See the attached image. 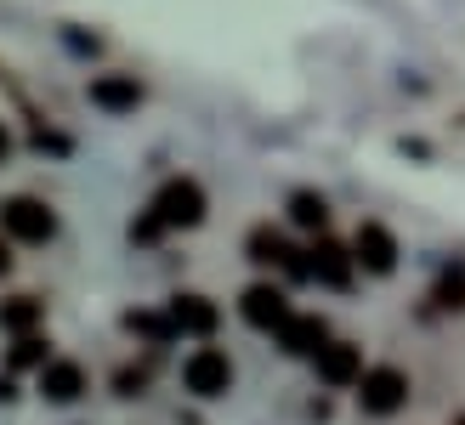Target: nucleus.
Masks as SVG:
<instances>
[{"instance_id":"1","label":"nucleus","mask_w":465,"mask_h":425,"mask_svg":"<svg viewBox=\"0 0 465 425\" xmlns=\"http://www.w3.org/2000/svg\"><path fill=\"white\" fill-rule=\"evenodd\" d=\"M153 216L165 222V227H199L204 222V187L193 176H176L159 187V199H153Z\"/></svg>"},{"instance_id":"2","label":"nucleus","mask_w":465,"mask_h":425,"mask_svg":"<svg viewBox=\"0 0 465 425\" xmlns=\"http://www.w3.org/2000/svg\"><path fill=\"white\" fill-rule=\"evenodd\" d=\"M182 386H188L193 397H222L232 386V363H227V351L216 346H199L188 363H182Z\"/></svg>"},{"instance_id":"3","label":"nucleus","mask_w":465,"mask_h":425,"mask_svg":"<svg viewBox=\"0 0 465 425\" xmlns=\"http://www.w3.org/2000/svg\"><path fill=\"white\" fill-rule=\"evenodd\" d=\"M0 227H6L12 239H23V244H45L57 232V216L40 199H6L0 204Z\"/></svg>"},{"instance_id":"4","label":"nucleus","mask_w":465,"mask_h":425,"mask_svg":"<svg viewBox=\"0 0 465 425\" xmlns=\"http://www.w3.org/2000/svg\"><path fill=\"white\" fill-rule=\"evenodd\" d=\"M358 403H363L369 414L403 409V403H409V374H403V369H369L363 381H358Z\"/></svg>"},{"instance_id":"5","label":"nucleus","mask_w":465,"mask_h":425,"mask_svg":"<svg viewBox=\"0 0 465 425\" xmlns=\"http://www.w3.org/2000/svg\"><path fill=\"white\" fill-rule=\"evenodd\" d=\"M352 262H358V267H369V272H391V267H398V239H391L381 222H358Z\"/></svg>"},{"instance_id":"6","label":"nucleus","mask_w":465,"mask_h":425,"mask_svg":"<svg viewBox=\"0 0 465 425\" xmlns=\"http://www.w3.org/2000/svg\"><path fill=\"white\" fill-rule=\"evenodd\" d=\"M239 312H244V323H255V329H284L295 312H290V301L272 290V283H250L244 290V301H239Z\"/></svg>"},{"instance_id":"7","label":"nucleus","mask_w":465,"mask_h":425,"mask_svg":"<svg viewBox=\"0 0 465 425\" xmlns=\"http://www.w3.org/2000/svg\"><path fill=\"white\" fill-rule=\"evenodd\" d=\"M318 374H323L330 386H358L369 369H363V351H358V346H323V351H318Z\"/></svg>"},{"instance_id":"8","label":"nucleus","mask_w":465,"mask_h":425,"mask_svg":"<svg viewBox=\"0 0 465 425\" xmlns=\"http://www.w3.org/2000/svg\"><path fill=\"white\" fill-rule=\"evenodd\" d=\"M91 103L108 108V114H131L136 103H143V85H136L131 74H103V80H91Z\"/></svg>"},{"instance_id":"9","label":"nucleus","mask_w":465,"mask_h":425,"mask_svg":"<svg viewBox=\"0 0 465 425\" xmlns=\"http://www.w3.org/2000/svg\"><path fill=\"white\" fill-rule=\"evenodd\" d=\"M312 278H323L330 290H346V283H352V255L341 244H330V239H318L312 244Z\"/></svg>"},{"instance_id":"10","label":"nucleus","mask_w":465,"mask_h":425,"mask_svg":"<svg viewBox=\"0 0 465 425\" xmlns=\"http://www.w3.org/2000/svg\"><path fill=\"white\" fill-rule=\"evenodd\" d=\"M171 323L182 329V335H211V329H216V306L204 295H176L171 301Z\"/></svg>"},{"instance_id":"11","label":"nucleus","mask_w":465,"mask_h":425,"mask_svg":"<svg viewBox=\"0 0 465 425\" xmlns=\"http://www.w3.org/2000/svg\"><path fill=\"white\" fill-rule=\"evenodd\" d=\"M40 391L52 397V403H74V397L85 391V369L80 363H45L40 369Z\"/></svg>"},{"instance_id":"12","label":"nucleus","mask_w":465,"mask_h":425,"mask_svg":"<svg viewBox=\"0 0 465 425\" xmlns=\"http://www.w3.org/2000/svg\"><path fill=\"white\" fill-rule=\"evenodd\" d=\"M323 318H290L284 329H278V341H284V351H295V358H318L323 351Z\"/></svg>"},{"instance_id":"13","label":"nucleus","mask_w":465,"mask_h":425,"mask_svg":"<svg viewBox=\"0 0 465 425\" xmlns=\"http://www.w3.org/2000/svg\"><path fill=\"white\" fill-rule=\"evenodd\" d=\"M40 323V301L35 295H17V301H6V306H0V329H6V335H29V329Z\"/></svg>"},{"instance_id":"14","label":"nucleus","mask_w":465,"mask_h":425,"mask_svg":"<svg viewBox=\"0 0 465 425\" xmlns=\"http://www.w3.org/2000/svg\"><path fill=\"white\" fill-rule=\"evenodd\" d=\"M250 262H284V267H290V262H295V250L278 239L272 227H255V232H250Z\"/></svg>"},{"instance_id":"15","label":"nucleus","mask_w":465,"mask_h":425,"mask_svg":"<svg viewBox=\"0 0 465 425\" xmlns=\"http://www.w3.org/2000/svg\"><path fill=\"white\" fill-rule=\"evenodd\" d=\"M290 216H295V227H318V232H323V222H330V204H323L318 193H295V199H290Z\"/></svg>"},{"instance_id":"16","label":"nucleus","mask_w":465,"mask_h":425,"mask_svg":"<svg viewBox=\"0 0 465 425\" xmlns=\"http://www.w3.org/2000/svg\"><path fill=\"white\" fill-rule=\"evenodd\" d=\"M12 363H17V369H35V363L45 369V341H40V335H23V341L12 346Z\"/></svg>"},{"instance_id":"17","label":"nucleus","mask_w":465,"mask_h":425,"mask_svg":"<svg viewBox=\"0 0 465 425\" xmlns=\"http://www.w3.org/2000/svg\"><path fill=\"white\" fill-rule=\"evenodd\" d=\"M437 306H465V278L449 272L443 283H437Z\"/></svg>"},{"instance_id":"18","label":"nucleus","mask_w":465,"mask_h":425,"mask_svg":"<svg viewBox=\"0 0 465 425\" xmlns=\"http://www.w3.org/2000/svg\"><path fill=\"white\" fill-rule=\"evenodd\" d=\"M159 232H165V222H159L153 210H148V216H136V222H131V239H136V244H153Z\"/></svg>"},{"instance_id":"19","label":"nucleus","mask_w":465,"mask_h":425,"mask_svg":"<svg viewBox=\"0 0 465 425\" xmlns=\"http://www.w3.org/2000/svg\"><path fill=\"white\" fill-rule=\"evenodd\" d=\"M6 153H12V131L0 125V164H6Z\"/></svg>"},{"instance_id":"20","label":"nucleus","mask_w":465,"mask_h":425,"mask_svg":"<svg viewBox=\"0 0 465 425\" xmlns=\"http://www.w3.org/2000/svg\"><path fill=\"white\" fill-rule=\"evenodd\" d=\"M6 272H12V250H6V244H0V278H6Z\"/></svg>"},{"instance_id":"21","label":"nucleus","mask_w":465,"mask_h":425,"mask_svg":"<svg viewBox=\"0 0 465 425\" xmlns=\"http://www.w3.org/2000/svg\"><path fill=\"white\" fill-rule=\"evenodd\" d=\"M454 425H465V414H460V420H454Z\"/></svg>"}]
</instances>
